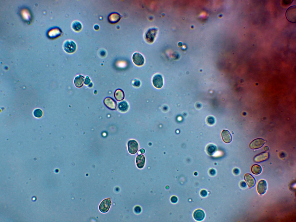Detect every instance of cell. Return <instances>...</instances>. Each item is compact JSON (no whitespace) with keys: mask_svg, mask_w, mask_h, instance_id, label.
I'll return each mask as SVG.
<instances>
[{"mask_svg":"<svg viewBox=\"0 0 296 222\" xmlns=\"http://www.w3.org/2000/svg\"><path fill=\"white\" fill-rule=\"evenodd\" d=\"M267 189V184L266 182L263 180H260L257 186V190L258 193L260 195H263L265 193Z\"/></svg>","mask_w":296,"mask_h":222,"instance_id":"cell-13","label":"cell"},{"mask_svg":"<svg viewBox=\"0 0 296 222\" xmlns=\"http://www.w3.org/2000/svg\"><path fill=\"white\" fill-rule=\"evenodd\" d=\"M129 108V105L127 102L125 101L119 102L118 105V108L119 110L122 112L127 111Z\"/></svg>","mask_w":296,"mask_h":222,"instance_id":"cell-18","label":"cell"},{"mask_svg":"<svg viewBox=\"0 0 296 222\" xmlns=\"http://www.w3.org/2000/svg\"><path fill=\"white\" fill-rule=\"evenodd\" d=\"M114 96L116 100L118 101L123 100L125 97L124 93L122 90L118 89L115 92Z\"/></svg>","mask_w":296,"mask_h":222,"instance_id":"cell-19","label":"cell"},{"mask_svg":"<svg viewBox=\"0 0 296 222\" xmlns=\"http://www.w3.org/2000/svg\"><path fill=\"white\" fill-rule=\"evenodd\" d=\"M132 59L134 63L137 66H142L144 63L145 59L144 57L141 54L139 53H135L133 55Z\"/></svg>","mask_w":296,"mask_h":222,"instance_id":"cell-6","label":"cell"},{"mask_svg":"<svg viewBox=\"0 0 296 222\" xmlns=\"http://www.w3.org/2000/svg\"><path fill=\"white\" fill-rule=\"evenodd\" d=\"M22 15L24 19L26 21H29L31 18V16L29 11L27 9H24L22 11Z\"/></svg>","mask_w":296,"mask_h":222,"instance_id":"cell-23","label":"cell"},{"mask_svg":"<svg viewBox=\"0 0 296 222\" xmlns=\"http://www.w3.org/2000/svg\"><path fill=\"white\" fill-rule=\"evenodd\" d=\"M84 77L81 75L77 77L74 81L75 85L78 88H81L83 85Z\"/></svg>","mask_w":296,"mask_h":222,"instance_id":"cell-20","label":"cell"},{"mask_svg":"<svg viewBox=\"0 0 296 222\" xmlns=\"http://www.w3.org/2000/svg\"><path fill=\"white\" fill-rule=\"evenodd\" d=\"M262 169L261 166L257 164H255L252 166L251 168L252 172L255 175L260 174L261 172Z\"/></svg>","mask_w":296,"mask_h":222,"instance_id":"cell-21","label":"cell"},{"mask_svg":"<svg viewBox=\"0 0 296 222\" xmlns=\"http://www.w3.org/2000/svg\"><path fill=\"white\" fill-rule=\"evenodd\" d=\"M133 85L135 87H138L141 85V82L139 81L135 80L133 82Z\"/></svg>","mask_w":296,"mask_h":222,"instance_id":"cell-25","label":"cell"},{"mask_svg":"<svg viewBox=\"0 0 296 222\" xmlns=\"http://www.w3.org/2000/svg\"><path fill=\"white\" fill-rule=\"evenodd\" d=\"M121 18V15L119 13L116 12H113L109 14L108 19L110 23L115 24L118 23Z\"/></svg>","mask_w":296,"mask_h":222,"instance_id":"cell-11","label":"cell"},{"mask_svg":"<svg viewBox=\"0 0 296 222\" xmlns=\"http://www.w3.org/2000/svg\"><path fill=\"white\" fill-rule=\"evenodd\" d=\"M172 201L173 202H176L177 201V198L175 196H174L172 198Z\"/></svg>","mask_w":296,"mask_h":222,"instance_id":"cell-29","label":"cell"},{"mask_svg":"<svg viewBox=\"0 0 296 222\" xmlns=\"http://www.w3.org/2000/svg\"><path fill=\"white\" fill-rule=\"evenodd\" d=\"M62 34V31L59 28L55 27L49 30L47 34L50 38L54 39L60 37Z\"/></svg>","mask_w":296,"mask_h":222,"instance_id":"cell-4","label":"cell"},{"mask_svg":"<svg viewBox=\"0 0 296 222\" xmlns=\"http://www.w3.org/2000/svg\"><path fill=\"white\" fill-rule=\"evenodd\" d=\"M287 20L290 22L295 23L296 21V8L295 6H292L288 9L286 13Z\"/></svg>","mask_w":296,"mask_h":222,"instance_id":"cell-2","label":"cell"},{"mask_svg":"<svg viewBox=\"0 0 296 222\" xmlns=\"http://www.w3.org/2000/svg\"><path fill=\"white\" fill-rule=\"evenodd\" d=\"M91 82V80L88 77H86L84 83L85 85H89Z\"/></svg>","mask_w":296,"mask_h":222,"instance_id":"cell-27","label":"cell"},{"mask_svg":"<svg viewBox=\"0 0 296 222\" xmlns=\"http://www.w3.org/2000/svg\"><path fill=\"white\" fill-rule=\"evenodd\" d=\"M33 114L34 115L37 117H40L42 115L43 113L41 110L40 109H36L34 111Z\"/></svg>","mask_w":296,"mask_h":222,"instance_id":"cell-24","label":"cell"},{"mask_svg":"<svg viewBox=\"0 0 296 222\" xmlns=\"http://www.w3.org/2000/svg\"><path fill=\"white\" fill-rule=\"evenodd\" d=\"M111 204L110 199L107 198L103 201L100 204L99 209L103 213L107 212L109 209Z\"/></svg>","mask_w":296,"mask_h":222,"instance_id":"cell-5","label":"cell"},{"mask_svg":"<svg viewBox=\"0 0 296 222\" xmlns=\"http://www.w3.org/2000/svg\"><path fill=\"white\" fill-rule=\"evenodd\" d=\"M269 156V154L267 152H264L260 154L254 158V161L256 163H260L267 160Z\"/></svg>","mask_w":296,"mask_h":222,"instance_id":"cell-12","label":"cell"},{"mask_svg":"<svg viewBox=\"0 0 296 222\" xmlns=\"http://www.w3.org/2000/svg\"><path fill=\"white\" fill-rule=\"evenodd\" d=\"M221 137L223 141L228 143L232 141V136L229 132L227 130H224L221 133Z\"/></svg>","mask_w":296,"mask_h":222,"instance_id":"cell-15","label":"cell"},{"mask_svg":"<svg viewBox=\"0 0 296 222\" xmlns=\"http://www.w3.org/2000/svg\"><path fill=\"white\" fill-rule=\"evenodd\" d=\"M201 194L202 196H205L207 195L206 191L205 190L202 191L201 192Z\"/></svg>","mask_w":296,"mask_h":222,"instance_id":"cell-28","label":"cell"},{"mask_svg":"<svg viewBox=\"0 0 296 222\" xmlns=\"http://www.w3.org/2000/svg\"><path fill=\"white\" fill-rule=\"evenodd\" d=\"M128 148L129 152L131 154H135L138 150L139 146L137 142L135 140H131L128 143Z\"/></svg>","mask_w":296,"mask_h":222,"instance_id":"cell-10","label":"cell"},{"mask_svg":"<svg viewBox=\"0 0 296 222\" xmlns=\"http://www.w3.org/2000/svg\"><path fill=\"white\" fill-rule=\"evenodd\" d=\"M205 213L202 210L198 209L196 210L193 214L194 218L196 220L200 221L203 220L205 217Z\"/></svg>","mask_w":296,"mask_h":222,"instance_id":"cell-17","label":"cell"},{"mask_svg":"<svg viewBox=\"0 0 296 222\" xmlns=\"http://www.w3.org/2000/svg\"><path fill=\"white\" fill-rule=\"evenodd\" d=\"M63 48L65 51L67 53H72L76 51L77 46L74 41L67 40L64 42Z\"/></svg>","mask_w":296,"mask_h":222,"instance_id":"cell-3","label":"cell"},{"mask_svg":"<svg viewBox=\"0 0 296 222\" xmlns=\"http://www.w3.org/2000/svg\"><path fill=\"white\" fill-rule=\"evenodd\" d=\"M244 179L249 187L252 188L255 185L256 183V180L250 174H246L244 176Z\"/></svg>","mask_w":296,"mask_h":222,"instance_id":"cell-14","label":"cell"},{"mask_svg":"<svg viewBox=\"0 0 296 222\" xmlns=\"http://www.w3.org/2000/svg\"><path fill=\"white\" fill-rule=\"evenodd\" d=\"M293 1H289V0H286L283 1V4L284 6H288L290 5Z\"/></svg>","mask_w":296,"mask_h":222,"instance_id":"cell-26","label":"cell"},{"mask_svg":"<svg viewBox=\"0 0 296 222\" xmlns=\"http://www.w3.org/2000/svg\"><path fill=\"white\" fill-rule=\"evenodd\" d=\"M265 143V140L262 139H256L252 142L250 144V147L252 149H258L262 147L264 145Z\"/></svg>","mask_w":296,"mask_h":222,"instance_id":"cell-9","label":"cell"},{"mask_svg":"<svg viewBox=\"0 0 296 222\" xmlns=\"http://www.w3.org/2000/svg\"><path fill=\"white\" fill-rule=\"evenodd\" d=\"M141 153L144 154L145 152V150L143 149H142L140 150V151Z\"/></svg>","mask_w":296,"mask_h":222,"instance_id":"cell-30","label":"cell"},{"mask_svg":"<svg viewBox=\"0 0 296 222\" xmlns=\"http://www.w3.org/2000/svg\"><path fill=\"white\" fill-rule=\"evenodd\" d=\"M158 31V29L155 28H152L148 29L145 35V39L147 42L149 44L153 43L156 37Z\"/></svg>","mask_w":296,"mask_h":222,"instance_id":"cell-1","label":"cell"},{"mask_svg":"<svg viewBox=\"0 0 296 222\" xmlns=\"http://www.w3.org/2000/svg\"><path fill=\"white\" fill-rule=\"evenodd\" d=\"M152 83L154 86L158 89H160L163 85V79L162 76L159 74L154 76L152 79Z\"/></svg>","mask_w":296,"mask_h":222,"instance_id":"cell-8","label":"cell"},{"mask_svg":"<svg viewBox=\"0 0 296 222\" xmlns=\"http://www.w3.org/2000/svg\"><path fill=\"white\" fill-rule=\"evenodd\" d=\"M145 158L144 155H139L136 158V162L137 167L140 169L143 168L144 166Z\"/></svg>","mask_w":296,"mask_h":222,"instance_id":"cell-16","label":"cell"},{"mask_svg":"<svg viewBox=\"0 0 296 222\" xmlns=\"http://www.w3.org/2000/svg\"><path fill=\"white\" fill-rule=\"evenodd\" d=\"M104 104L109 109L112 110L116 109V102L113 98L110 97H107L104 100Z\"/></svg>","mask_w":296,"mask_h":222,"instance_id":"cell-7","label":"cell"},{"mask_svg":"<svg viewBox=\"0 0 296 222\" xmlns=\"http://www.w3.org/2000/svg\"><path fill=\"white\" fill-rule=\"evenodd\" d=\"M72 27L73 30L77 32L80 31L82 28L81 24L78 21L74 22L72 24Z\"/></svg>","mask_w":296,"mask_h":222,"instance_id":"cell-22","label":"cell"},{"mask_svg":"<svg viewBox=\"0 0 296 222\" xmlns=\"http://www.w3.org/2000/svg\"><path fill=\"white\" fill-rule=\"evenodd\" d=\"M94 28L96 30H98L99 29V27L98 25H96L94 26Z\"/></svg>","mask_w":296,"mask_h":222,"instance_id":"cell-31","label":"cell"}]
</instances>
